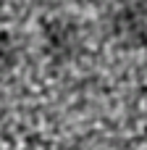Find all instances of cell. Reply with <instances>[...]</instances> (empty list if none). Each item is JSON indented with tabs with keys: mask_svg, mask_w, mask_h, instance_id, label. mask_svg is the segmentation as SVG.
Wrapping results in <instances>:
<instances>
[{
	"mask_svg": "<svg viewBox=\"0 0 147 150\" xmlns=\"http://www.w3.org/2000/svg\"><path fill=\"white\" fill-rule=\"evenodd\" d=\"M113 37L126 50L147 47V0H132L116 11Z\"/></svg>",
	"mask_w": 147,
	"mask_h": 150,
	"instance_id": "7a4b0ae2",
	"label": "cell"
},
{
	"mask_svg": "<svg viewBox=\"0 0 147 150\" xmlns=\"http://www.w3.org/2000/svg\"><path fill=\"white\" fill-rule=\"evenodd\" d=\"M18 63V45L8 32H0V76L13 71Z\"/></svg>",
	"mask_w": 147,
	"mask_h": 150,
	"instance_id": "3957f363",
	"label": "cell"
},
{
	"mask_svg": "<svg viewBox=\"0 0 147 150\" xmlns=\"http://www.w3.org/2000/svg\"><path fill=\"white\" fill-rule=\"evenodd\" d=\"M42 40L53 63H71L82 53V32L68 18H47L42 24Z\"/></svg>",
	"mask_w": 147,
	"mask_h": 150,
	"instance_id": "6da1fadb",
	"label": "cell"
}]
</instances>
